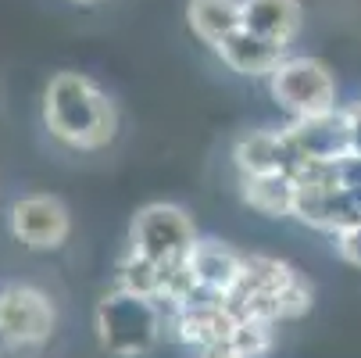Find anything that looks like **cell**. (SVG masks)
Returning a JSON list of instances; mask_svg holds the SVG:
<instances>
[{"label":"cell","mask_w":361,"mask_h":358,"mask_svg":"<svg viewBox=\"0 0 361 358\" xmlns=\"http://www.w3.org/2000/svg\"><path fill=\"white\" fill-rule=\"evenodd\" d=\"M347 119H350V158H361V105H350Z\"/></svg>","instance_id":"d6986e66"},{"label":"cell","mask_w":361,"mask_h":358,"mask_svg":"<svg viewBox=\"0 0 361 358\" xmlns=\"http://www.w3.org/2000/svg\"><path fill=\"white\" fill-rule=\"evenodd\" d=\"M229 304L240 312V319L257 323H297L312 312L315 287L297 265L276 258V254L250 251L243 254V280L233 290Z\"/></svg>","instance_id":"7a4b0ae2"},{"label":"cell","mask_w":361,"mask_h":358,"mask_svg":"<svg viewBox=\"0 0 361 358\" xmlns=\"http://www.w3.org/2000/svg\"><path fill=\"white\" fill-rule=\"evenodd\" d=\"M126 244L158 265H179L190 258V251L197 244V226L183 204L150 201L133 215Z\"/></svg>","instance_id":"277c9868"},{"label":"cell","mask_w":361,"mask_h":358,"mask_svg":"<svg viewBox=\"0 0 361 358\" xmlns=\"http://www.w3.org/2000/svg\"><path fill=\"white\" fill-rule=\"evenodd\" d=\"M333 251L340 254L343 265L361 273V222H350L340 233H333Z\"/></svg>","instance_id":"ac0fdd59"},{"label":"cell","mask_w":361,"mask_h":358,"mask_svg":"<svg viewBox=\"0 0 361 358\" xmlns=\"http://www.w3.org/2000/svg\"><path fill=\"white\" fill-rule=\"evenodd\" d=\"M236 176H269V172H297V162L286 147L283 129H247L233 140Z\"/></svg>","instance_id":"8fae6325"},{"label":"cell","mask_w":361,"mask_h":358,"mask_svg":"<svg viewBox=\"0 0 361 358\" xmlns=\"http://www.w3.org/2000/svg\"><path fill=\"white\" fill-rule=\"evenodd\" d=\"M240 358H265L276 347V326L272 323H257V319H240L233 337L226 340Z\"/></svg>","instance_id":"e0dca14e"},{"label":"cell","mask_w":361,"mask_h":358,"mask_svg":"<svg viewBox=\"0 0 361 358\" xmlns=\"http://www.w3.org/2000/svg\"><path fill=\"white\" fill-rule=\"evenodd\" d=\"M8 233L36 254L61 251L72 237V212L58 193H25L8 208Z\"/></svg>","instance_id":"52a82bcc"},{"label":"cell","mask_w":361,"mask_h":358,"mask_svg":"<svg viewBox=\"0 0 361 358\" xmlns=\"http://www.w3.org/2000/svg\"><path fill=\"white\" fill-rule=\"evenodd\" d=\"M286 147L297 165L307 162H343L350 158V119L347 108L312 115V119H290L283 126Z\"/></svg>","instance_id":"9c48e42d"},{"label":"cell","mask_w":361,"mask_h":358,"mask_svg":"<svg viewBox=\"0 0 361 358\" xmlns=\"http://www.w3.org/2000/svg\"><path fill=\"white\" fill-rule=\"evenodd\" d=\"M43 126L68 150H104L118 136V105L82 72H54L43 86Z\"/></svg>","instance_id":"6da1fadb"},{"label":"cell","mask_w":361,"mask_h":358,"mask_svg":"<svg viewBox=\"0 0 361 358\" xmlns=\"http://www.w3.org/2000/svg\"><path fill=\"white\" fill-rule=\"evenodd\" d=\"M115 287H122L129 294H140V297H150V301H161V294H165V265L143 258L140 251H133L126 244V251L118 254V262H115Z\"/></svg>","instance_id":"2e32d148"},{"label":"cell","mask_w":361,"mask_h":358,"mask_svg":"<svg viewBox=\"0 0 361 358\" xmlns=\"http://www.w3.org/2000/svg\"><path fill=\"white\" fill-rule=\"evenodd\" d=\"M215 54L222 58V65H229L236 76H247V79H272V72L286 61L283 47L247 32L243 25L215 47Z\"/></svg>","instance_id":"7c38bea8"},{"label":"cell","mask_w":361,"mask_h":358,"mask_svg":"<svg viewBox=\"0 0 361 358\" xmlns=\"http://www.w3.org/2000/svg\"><path fill=\"white\" fill-rule=\"evenodd\" d=\"M93 330H97L100 351H108L115 358H143L169 337L161 304L140 294H129L122 287L100 294L93 309Z\"/></svg>","instance_id":"3957f363"},{"label":"cell","mask_w":361,"mask_h":358,"mask_svg":"<svg viewBox=\"0 0 361 358\" xmlns=\"http://www.w3.org/2000/svg\"><path fill=\"white\" fill-rule=\"evenodd\" d=\"M272 100L290 119L336 112V76L319 58H286L269 79Z\"/></svg>","instance_id":"8992f818"},{"label":"cell","mask_w":361,"mask_h":358,"mask_svg":"<svg viewBox=\"0 0 361 358\" xmlns=\"http://www.w3.org/2000/svg\"><path fill=\"white\" fill-rule=\"evenodd\" d=\"M165 326H169L172 340L204 351V347L226 344L233 337V330L240 326V312L229 304V297L197 290L190 301L176 304V309H165Z\"/></svg>","instance_id":"ba28073f"},{"label":"cell","mask_w":361,"mask_h":358,"mask_svg":"<svg viewBox=\"0 0 361 358\" xmlns=\"http://www.w3.org/2000/svg\"><path fill=\"white\" fill-rule=\"evenodd\" d=\"M72 4H97V0H72Z\"/></svg>","instance_id":"44dd1931"},{"label":"cell","mask_w":361,"mask_h":358,"mask_svg":"<svg viewBox=\"0 0 361 358\" xmlns=\"http://www.w3.org/2000/svg\"><path fill=\"white\" fill-rule=\"evenodd\" d=\"M58 330V309L36 283L11 280L0 287V340L15 351H39Z\"/></svg>","instance_id":"5b68a950"},{"label":"cell","mask_w":361,"mask_h":358,"mask_svg":"<svg viewBox=\"0 0 361 358\" xmlns=\"http://www.w3.org/2000/svg\"><path fill=\"white\" fill-rule=\"evenodd\" d=\"M186 25L212 50L243 25L240 0H186Z\"/></svg>","instance_id":"9a60e30c"},{"label":"cell","mask_w":361,"mask_h":358,"mask_svg":"<svg viewBox=\"0 0 361 358\" xmlns=\"http://www.w3.org/2000/svg\"><path fill=\"white\" fill-rule=\"evenodd\" d=\"M186 262H190L197 287L208 294H219V297H233V290L243 280V251H236L215 237H197Z\"/></svg>","instance_id":"30bf717a"},{"label":"cell","mask_w":361,"mask_h":358,"mask_svg":"<svg viewBox=\"0 0 361 358\" xmlns=\"http://www.w3.org/2000/svg\"><path fill=\"white\" fill-rule=\"evenodd\" d=\"M200 358H240V354H236L229 344H215V347H204Z\"/></svg>","instance_id":"ffe728a7"},{"label":"cell","mask_w":361,"mask_h":358,"mask_svg":"<svg viewBox=\"0 0 361 358\" xmlns=\"http://www.w3.org/2000/svg\"><path fill=\"white\" fill-rule=\"evenodd\" d=\"M243 8V29L262 36L276 47H290L304 25L300 0H240Z\"/></svg>","instance_id":"4fadbf2b"},{"label":"cell","mask_w":361,"mask_h":358,"mask_svg":"<svg viewBox=\"0 0 361 358\" xmlns=\"http://www.w3.org/2000/svg\"><path fill=\"white\" fill-rule=\"evenodd\" d=\"M240 201L250 212L265 219H293L297 183L290 172H269V176H236Z\"/></svg>","instance_id":"5bb4252c"}]
</instances>
